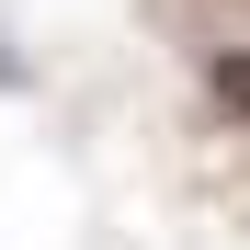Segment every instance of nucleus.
Listing matches in <instances>:
<instances>
[{"label":"nucleus","instance_id":"f257e3e1","mask_svg":"<svg viewBox=\"0 0 250 250\" xmlns=\"http://www.w3.org/2000/svg\"><path fill=\"white\" fill-rule=\"evenodd\" d=\"M205 91H216V114H239V125H250V46H228L216 68H205Z\"/></svg>","mask_w":250,"mask_h":250}]
</instances>
